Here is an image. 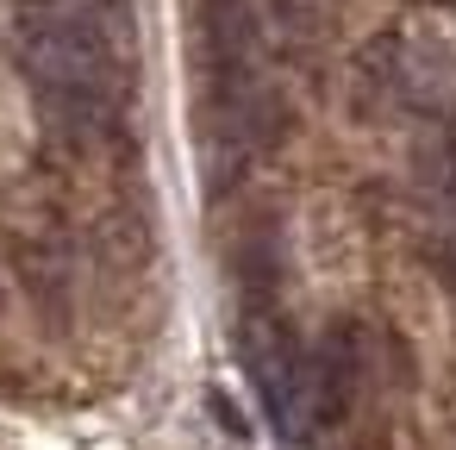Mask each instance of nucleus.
I'll return each instance as SVG.
<instances>
[{
    "mask_svg": "<svg viewBox=\"0 0 456 450\" xmlns=\"http://www.w3.org/2000/svg\"><path fill=\"white\" fill-rule=\"evenodd\" d=\"M419 7H444V0H419Z\"/></svg>",
    "mask_w": 456,
    "mask_h": 450,
    "instance_id": "423d86ee",
    "label": "nucleus"
},
{
    "mask_svg": "<svg viewBox=\"0 0 456 450\" xmlns=\"http://www.w3.org/2000/svg\"><path fill=\"white\" fill-rule=\"evenodd\" d=\"M20 63L38 94H113L119 101V57L107 26L76 0H20Z\"/></svg>",
    "mask_w": 456,
    "mask_h": 450,
    "instance_id": "f257e3e1",
    "label": "nucleus"
},
{
    "mask_svg": "<svg viewBox=\"0 0 456 450\" xmlns=\"http://www.w3.org/2000/svg\"><path fill=\"white\" fill-rule=\"evenodd\" d=\"M356 381H362V344H356L350 325H331L306 356V419L338 425L356 400Z\"/></svg>",
    "mask_w": 456,
    "mask_h": 450,
    "instance_id": "7ed1b4c3",
    "label": "nucleus"
},
{
    "mask_svg": "<svg viewBox=\"0 0 456 450\" xmlns=\"http://www.w3.org/2000/svg\"><path fill=\"white\" fill-rule=\"evenodd\" d=\"M207 400H213V413H219V425H225V431H232V438H244V431H250V425H244V419H238V406H232V400H225V394H219V388H213V394H207Z\"/></svg>",
    "mask_w": 456,
    "mask_h": 450,
    "instance_id": "39448f33",
    "label": "nucleus"
},
{
    "mask_svg": "<svg viewBox=\"0 0 456 450\" xmlns=\"http://www.w3.org/2000/svg\"><path fill=\"white\" fill-rule=\"evenodd\" d=\"M200 26L219 76H250L256 51V0H200Z\"/></svg>",
    "mask_w": 456,
    "mask_h": 450,
    "instance_id": "20e7f679",
    "label": "nucleus"
},
{
    "mask_svg": "<svg viewBox=\"0 0 456 450\" xmlns=\"http://www.w3.org/2000/svg\"><path fill=\"white\" fill-rule=\"evenodd\" d=\"M244 356H250V375H256V394H263L275 431L281 438H300L306 431V356L288 338V325L275 313H250Z\"/></svg>",
    "mask_w": 456,
    "mask_h": 450,
    "instance_id": "f03ea898",
    "label": "nucleus"
}]
</instances>
